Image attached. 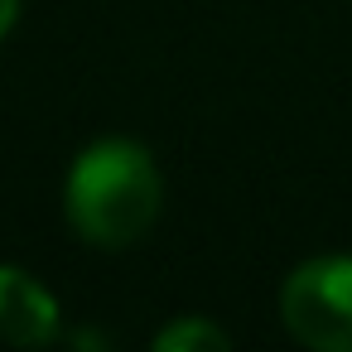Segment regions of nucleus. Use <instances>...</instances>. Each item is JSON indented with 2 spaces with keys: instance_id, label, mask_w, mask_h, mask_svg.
<instances>
[{
  "instance_id": "f03ea898",
  "label": "nucleus",
  "mask_w": 352,
  "mask_h": 352,
  "mask_svg": "<svg viewBox=\"0 0 352 352\" xmlns=\"http://www.w3.org/2000/svg\"><path fill=\"white\" fill-rule=\"evenodd\" d=\"M280 318L309 352H352V256H314L280 285Z\"/></svg>"
},
{
  "instance_id": "7ed1b4c3",
  "label": "nucleus",
  "mask_w": 352,
  "mask_h": 352,
  "mask_svg": "<svg viewBox=\"0 0 352 352\" xmlns=\"http://www.w3.org/2000/svg\"><path fill=\"white\" fill-rule=\"evenodd\" d=\"M63 333V309L54 289L25 270V265H0V342L10 347H49Z\"/></svg>"
},
{
  "instance_id": "39448f33",
  "label": "nucleus",
  "mask_w": 352,
  "mask_h": 352,
  "mask_svg": "<svg viewBox=\"0 0 352 352\" xmlns=\"http://www.w3.org/2000/svg\"><path fill=\"white\" fill-rule=\"evenodd\" d=\"M20 25V0H0V44H6V34Z\"/></svg>"
},
{
  "instance_id": "20e7f679",
  "label": "nucleus",
  "mask_w": 352,
  "mask_h": 352,
  "mask_svg": "<svg viewBox=\"0 0 352 352\" xmlns=\"http://www.w3.org/2000/svg\"><path fill=\"white\" fill-rule=\"evenodd\" d=\"M227 347H232V333L208 314H179L155 333V352H227Z\"/></svg>"
},
{
  "instance_id": "f257e3e1",
  "label": "nucleus",
  "mask_w": 352,
  "mask_h": 352,
  "mask_svg": "<svg viewBox=\"0 0 352 352\" xmlns=\"http://www.w3.org/2000/svg\"><path fill=\"white\" fill-rule=\"evenodd\" d=\"M160 203H164L160 164L140 140H126V135L92 140L63 179L68 227L97 251L135 246L155 227Z\"/></svg>"
}]
</instances>
